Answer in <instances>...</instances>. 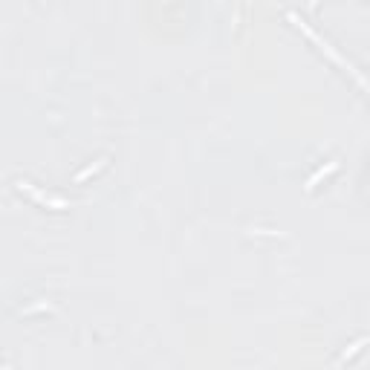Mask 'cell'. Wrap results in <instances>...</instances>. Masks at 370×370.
I'll return each instance as SVG.
<instances>
[{"instance_id":"cell-1","label":"cell","mask_w":370,"mask_h":370,"mask_svg":"<svg viewBox=\"0 0 370 370\" xmlns=\"http://www.w3.org/2000/svg\"><path fill=\"white\" fill-rule=\"evenodd\" d=\"M286 18H289V21H292V23H295V26H298L301 32H304L309 41H315V44L321 46V52H327V55H330V58H333L336 64H341V67H344L347 72H353V75H356V81H359V84H362L365 90H370V81H365V78L359 75V69H353V64H350V61H344V58H341L339 52H336V49H333V46H330V44H327V41H324V38H321L318 32H312V29H309V26H307V21H301V18H298L295 12H286Z\"/></svg>"},{"instance_id":"cell-2","label":"cell","mask_w":370,"mask_h":370,"mask_svg":"<svg viewBox=\"0 0 370 370\" xmlns=\"http://www.w3.org/2000/svg\"><path fill=\"white\" fill-rule=\"evenodd\" d=\"M336 168H339V165H336V162H330L327 168H321V171H315V174H312V177H309V180H307V188H315V183H318V180H324V177H327L330 171H336Z\"/></svg>"},{"instance_id":"cell-3","label":"cell","mask_w":370,"mask_h":370,"mask_svg":"<svg viewBox=\"0 0 370 370\" xmlns=\"http://www.w3.org/2000/svg\"><path fill=\"white\" fill-rule=\"evenodd\" d=\"M101 165H104V159H98L95 165H90V168H84V171H78V177H75V180H78V183H81V180H87V177H90V174H95V171H98Z\"/></svg>"},{"instance_id":"cell-4","label":"cell","mask_w":370,"mask_h":370,"mask_svg":"<svg viewBox=\"0 0 370 370\" xmlns=\"http://www.w3.org/2000/svg\"><path fill=\"white\" fill-rule=\"evenodd\" d=\"M365 341H368V339H359V341H353V344H350V350H347V353H344V356H341V359H350V356H353V353H359V350H362V344H365Z\"/></svg>"}]
</instances>
